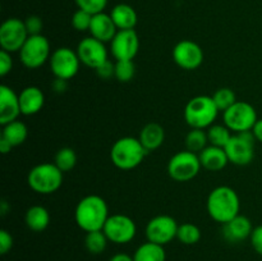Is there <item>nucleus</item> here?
Masks as SVG:
<instances>
[{
  "instance_id": "obj_1",
  "label": "nucleus",
  "mask_w": 262,
  "mask_h": 261,
  "mask_svg": "<svg viewBox=\"0 0 262 261\" xmlns=\"http://www.w3.org/2000/svg\"><path fill=\"white\" fill-rule=\"evenodd\" d=\"M109 216L106 201L99 194H89L79 200L74 211L77 225L86 233L102 230Z\"/></svg>"
},
{
  "instance_id": "obj_2",
  "label": "nucleus",
  "mask_w": 262,
  "mask_h": 261,
  "mask_svg": "<svg viewBox=\"0 0 262 261\" xmlns=\"http://www.w3.org/2000/svg\"><path fill=\"white\" fill-rule=\"evenodd\" d=\"M206 209L212 220L220 224H227L239 215V196L232 187L219 186L210 192Z\"/></svg>"
},
{
  "instance_id": "obj_3",
  "label": "nucleus",
  "mask_w": 262,
  "mask_h": 261,
  "mask_svg": "<svg viewBox=\"0 0 262 261\" xmlns=\"http://www.w3.org/2000/svg\"><path fill=\"white\" fill-rule=\"evenodd\" d=\"M147 154L138 138L125 136L115 141L114 145L112 146L110 160L118 169L130 170L137 168Z\"/></svg>"
},
{
  "instance_id": "obj_4",
  "label": "nucleus",
  "mask_w": 262,
  "mask_h": 261,
  "mask_svg": "<svg viewBox=\"0 0 262 261\" xmlns=\"http://www.w3.org/2000/svg\"><path fill=\"white\" fill-rule=\"evenodd\" d=\"M219 110L211 96L200 95L189 100L184 106V120L191 128L207 129L216 120Z\"/></svg>"
},
{
  "instance_id": "obj_5",
  "label": "nucleus",
  "mask_w": 262,
  "mask_h": 261,
  "mask_svg": "<svg viewBox=\"0 0 262 261\" xmlns=\"http://www.w3.org/2000/svg\"><path fill=\"white\" fill-rule=\"evenodd\" d=\"M27 183L36 193L51 194L63 184V171L55 164L41 163L28 171Z\"/></svg>"
},
{
  "instance_id": "obj_6",
  "label": "nucleus",
  "mask_w": 262,
  "mask_h": 261,
  "mask_svg": "<svg viewBox=\"0 0 262 261\" xmlns=\"http://www.w3.org/2000/svg\"><path fill=\"white\" fill-rule=\"evenodd\" d=\"M255 141L256 137L252 130L233 135L224 147L229 163L238 166L248 165L255 158Z\"/></svg>"
},
{
  "instance_id": "obj_7",
  "label": "nucleus",
  "mask_w": 262,
  "mask_h": 261,
  "mask_svg": "<svg viewBox=\"0 0 262 261\" xmlns=\"http://www.w3.org/2000/svg\"><path fill=\"white\" fill-rule=\"evenodd\" d=\"M50 42L43 35L28 36L19 50V59L28 69H37L50 60Z\"/></svg>"
},
{
  "instance_id": "obj_8",
  "label": "nucleus",
  "mask_w": 262,
  "mask_h": 261,
  "mask_svg": "<svg viewBox=\"0 0 262 261\" xmlns=\"http://www.w3.org/2000/svg\"><path fill=\"white\" fill-rule=\"evenodd\" d=\"M201 168L199 154L183 150L170 158L168 163V174L176 182H188L197 177Z\"/></svg>"
},
{
  "instance_id": "obj_9",
  "label": "nucleus",
  "mask_w": 262,
  "mask_h": 261,
  "mask_svg": "<svg viewBox=\"0 0 262 261\" xmlns=\"http://www.w3.org/2000/svg\"><path fill=\"white\" fill-rule=\"evenodd\" d=\"M257 120L256 109L246 101H237L223 113V122L234 133L252 130Z\"/></svg>"
},
{
  "instance_id": "obj_10",
  "label": "nucleus",
  "mask_w": 262,
  "mask_h": 261,
  "mask_svg": "<svg viewBox=\"0 0 262 261\" xmlns=\"http://www.w3.org/2000/svg\"><path fill=\"white\" fill-rule=\"evenodd\" d=\"M102 232L109 242L115 245H125L133 241L137 233V225L135 220L124 214H113L107 217Z\"/></svg>"
},
{
  "instance_id": "obj_11",
  "label": "nucleus",
  "mask_w": 262,
  "mask_h": 261,
  "mask_svg": "<svg viewBox=\"0 0 262 261\" xmlns=\"http://www.w3.org/2000/svg\"><path fill=\"white\" fill-rule=\"evenodd\" d=\"M49 64H50V69L55 78L69 81L78 73L81 60H79L77 51L63 46L51 53Z\"/></svg>"
},
{
  "instance_id": "obj_12",
  "label": "nucleus",
  "mask_w": 262,
  "mask_h": 261,
  "mask_svg": "<svg viewBox=\"0 0 262 261\" xmlns=\"http://www.w3.org/2000/svg\"><path fill=\"white\" fill-rule=\"evenodd\" d=\"M25 20L19 18H8L0 26V46L8 53H19L28 38Z\"/></svg>"
},
{
  "instance_id": "obj_13",
  "label": "nucleus",
  "mask_w": 262,
  "mask_h": 261,
  "mask_svg": "<svg viewBox=\"0 0 262 261\" xmlns=\"http://www.w3.org/2000/svg\"><path fill=\"white\" fill-rule=\"evenodd\" d=\"M178 227L177 220L170 215H158L146 225V237L150 242L165 246L177 238Z\"/></svg>"
},
{
  "instance_id": "obj_14",
  "label": "nucleus",
  "mask_w": 262,
  "mask_h": 261,
  "mask_svg": "<svg viewBox=\"0 0 262 261\" xmlns=\"http://www.w3.org/2000/svg\"><path fill=\"white\" fill-rule=\"evenodd\" d=\"M76 51L81 63L92 69H96L102 63L109 60V53H107L105 42H101L92 36L82 38L78 42Z\"/></svg>"
},
{
  "instance_id": "obj_15",
  "label": "nucleus",
  "mask_w": 262,
  "mask_h": 261,
  "mask_svg": "<svg viewBox=\"0 0 262 261\" xmlns=\"http://www.w3.org/2000/svg\"><path fill=\"white\" fill-rule=\"evenodd\" d=\"M140 50V38L135 30L118 31L110 42V53L115 60H133Z\"/></svg>"
},
{
  "instance_id": "obj_16",
  "label": "nucleus",
  "mask_w": 262,
  "mask_h": 261,
  "mask_svg": "<svg viewBox=\"0 0 262 261\" xmlns=\"http://www.w3.org/2000/svg\"><path fill=\"white\" fill-rule=\"evenodd\" d=\"M173 60L178 67L186 71H194L204 61V51L201 46L191 40H182L173 48Z\"/></svg>"
},
{
  "instance_id": "obj_17",
  "label": "nucleus",
  "mask_w": 262,
  "mask_h": 261,
  "mask_svg": "<svg viewBox=\"0 0 262 261\" xmlns=\"http://www.w3.org/2000/svg\"><path fill=\"white\" fill-rule=\"evenodd\" d=\"M20 113L19 96L7 84L0 86V124L5 125L18 119Z\"/></svg>"
},
{
  "instance_id": "obj_18",
  "label": "nucleus",
  "mask_w": 262,
  "mask_h": 261,
  "mask_svg": "<svg viewBox=\"0 0 262 261\" xmlns=\"http://www.w3.org/2000/svg\"><path fill=\"white\" fill-rule=\"evenodd\" d=\"M253 227L251 220L245 215H238L234 219L223 224V237L230 243H238L251 237Z\"/></svg>"
},
{
  "instance_id": "obj_19",
  "label": "nucleus",
  "mask_w": 262,
  "mask_h": 261,
  "mask_svg": "<svg viewBox=\"0 0 262 261\" xmlns=\"http://www.w3.org/2000/svg\"><path fill=\"white\" fill-rule=\"evenodd\" d=\"M18 96H19L20 113L23 115H27V117L41 112L43 104H45V95L37 86L25 87L18 94Z\"/></svg>"
},
{
  "instance_id": "obj_20",
  "label": "nucleus",
  "mask_w": 262,
  "mask_h": 261,
  "mask_svg": "<svg viewBox=\"0 0 262 261\" xmlns=\"http://www.w3.org/2000/svg\"><path fill=\"white\" fill-rule=\"evenodd\" d=\"M118 32V28L115 23L113 22L110 14L106 13H99V14L92 15L91 26H90V33L92 37L97 38L101 42H112Z\"/></svg>"
},
{
  "instance_id": "obj_21",
  "label": "nucleus",
  "mask_w": 262,
  "mask_h": 261,
  "mask_svg": "<svg viewBox=\"0 0 262 261\" xmlns=\"http://www.w3.org/2000/svg\"><path fill=\"white\" fill-rule=\"evenodd\" d=\"M201 166L209 171H220L228 165L227 153L223 147L209 145L199 154Z\"/></svg>"
},
{
  "instance_id": "obj_22",
  "label": "nucleus",
  "mask_w": 262,
  "mask_h": 261,
  "mask_svg": "<svg viewBox=\"0 0 262 261\" xmlns=\"http://www.w3.org/2000/svg\"><path fill=\"white\" fill-rule=\"evenodd\" d=\"M110 17L117 26L118 31L135 30L138 20L135 8L130 7L129 4H124V3L115 5L110 12Z\"/></svg>"
},
{
  "instance_id": "obj_23",
  "label": "nucleus",
  "mask_w": 262,
  "mask_h": 261,
  "mask_svg": "<svg viewBox=\"0 0 262 261\" xmlns=\"http://www.w3.org/2000/svg\"><path fill=\"white\" fill-rule=\"evenodd\" d=\"M138 140L147 153L160 147L165 140V130L159 123H148L141 129Z\"/></svg>"
},
{
  "instance_id": "obj_24",
  "label": "nucleus",
  "mask_w": 262,
  "mask_h": 261,
  "mask_svg": "<svg viewBox=\"0 0 262 261\" xmlns=\"http://www.w3.org/2000/svg\"><path fill=\"white\" fill-rule=\"evenodd\" d=\"M25 222L28 229L33 230V232H42L50 224V214L46 207L41 206V205H35L26 211Z\"/></svg>"
},
{
  "instance_id": "obj_25",
  "label": "nucleus",
  "mask_w": 262,
  "mask_h": 261,
  "mask_svg": "<svg viewBox=\"0 0 262 261\" xmlns=\"http://www.w3.org/2000/svg\"><path fill=\"white\" fill-rule=\"evenodd\" d=\"M28 137V128L20 120H14L8 124L3 125L2 130V138L12 145V147H17V146L22 145Z\"/></svg>"
},
{
  "instance_id": "obj_26",
  "label": "nucleus",
  "mask_w": 262,
  "mask_h": 261,
  "mask_svg": "<svg viewBox=\"0 0 262 261\" xmlns=\"http://www.w3.org/2000/svg\"><path fill=\"white\" fill-rule=\"evenodd\" d=\"M165 258L166 253L164 246L156 245L150 241L142 243L133 255L135 261H165Z\"/></svg>"
},
{
  "instance_id": "obj_27",
  "label": "nucleus",
  "mask_w": 262,
  "mask_h": 261,
  "mask_svg": "<svg viewBox=\"0 0 262 261\" xmlns=\"http://www.w3.org/2000/svg\"><path fill=\"white\" fill-rule=\"evenodd\" d=\"M206 133L210 145L223 148L228 145L233 136L232 130L225 124H212L211 127L207 128Z\"/></svg>"
},
{
  "instance_id": "obj_28",
  "label": "nucleus",
  "mask_w": 262,
  "mask_h": 261,
  "mask_svg": "<svg viewBox=\"0 0 262 261\" xmlns=\"http://www.w3.org/2000/svg\"><path fill=\"white\" fill-rule=\"evenodd\" d=\"M209 138L205 129L192 128L188 135L186 136V150L192 151L194 154H200L205 147H207Z\"/></svg>"
},
{
  "instance_id": "obj_29",
  "label": "nucleus",
  "mask_w": 262,
  "mask_h": 261,
  "mask_svg": "<svg viewBox=\"0 0 262 261\" xmlns=\"http://www.w3.org/2000/svg\"><path fill=\"white\" fill-rule=\"evenodd\" d=\"M109 240L105 235L102 230H94V232H89L84 238V246H86L87 251L92 255H99L106 250V246Z\"/></svg>"
},
{
  "instance_id": "obj_30",
  "label": "nucleus",
  "mask_w": 262,
  "mask_h": 261,
  "mask_svg": "<svg viewBox=\"0 0 262 261\" xmlns=\"http://www.w3.org/2000/svg\"><path fill=\"white\" fill-rule=\"evenodd\" d=\"M177 238L183 245H196L201 240V230H200V228L197 225L192 224V223H184V224H181L178 227Z\"/></svg>"
},
{
  "instance_id": "obj_31",
  "label": "nucleus",
  "mask_w": 262,
  "mask_h": 261,
  "mask_svg": "<svg viewBox=\"0 0 262 261\" xmlns=\"http://www.w3.org/2000/svg\"><path fill=\"white\" fill-rule=\"evenodd\" d=\"M211 97L214 100L215 105H216L217 110L223 113L238 101L237 96H235V92L232 89H228V87H223V89L216 90Z\"/></svg>"
},
{
  "instance_id": "obj_32",
  "label": "nucleus",
  "mask_w": 262,
  "mask_h": 261,
  "mask_svg": "<svg viewBox=\"0 0 262 261\" xmlns=\"http://www.w3.org/2000/svg\"><path fill=\"white\" fill-rule=\"evenodd\" d=\"M55 164L63 173L71 171L77 164V154L73 148L63 147L56 153Z\"/></svg>"
},
{
  "instance_id": "obj_33",
  "label": "nucleus",
  "mask_w": 262,
  "mask_h": 261,
  "mask_svg": "<svg viewBox=\"0 0 262 261\" xmlns=\"http://www.w3.org/2000/svg\"><path fill=\"white\" fill-rule=\"evenodd\" d=\"M136 67L133 60H118L115 61V78L119 82H129L135 77Z\"/></svg>"
},
{
  "instance_id": "obj_34",
  "label": "nucleus",
  "mask_w": 262,
  "mask_h": 261,
  "mask_svg": "<svg viewBox=\"0 0 262 261\" xmlns=\"http://www.w3.org/2000/svg\"><path fill=\"white\" fill-rule=\"evenodd\" d=\"M92 14H90L86 10L78 9L74 12L72 15V26L76 28L79 32H84V31H90V26H91Z\"/></svg>"
},
{
  "instance_id": "obj_35",
  "label": "nucleus",
  "mask_w": 262,
  "mask_h": 261,
  "mask_svg": "<svg viewBox=\"0 0 262 261\" xmlns=\"http://www.w3.org/2000/svg\"><path fill=\"white\" fill-rule=\"evenodd\" d=\"M109 0H76L78 9L86 10L90 14L95 15L104 12Z\"/></svg>"
},
{
  "instance_id": "obj_36",
  "label": "nucleus",
  "mask_w": 262,
  "mask_h": 261,
  "mask_svg": "<svg viewBox=\"0 0 262 261\" xmlns=\"http://www.w3.org/2000/svg\"><path fill=\"white\" fill-rule=\"evenodd\" d=\"M26 28H27V32L30 36H36L41 35V31H42V19H41L38 15H30L27 17V19L25 20Z\"/></svg>"
},
{
  "instance_id": "obj_37",
  "label": "nucleus",
  "mask_w": 262,
  "mask_h": 261,
  "mask_svg": "<svg viewBox=\"0 0 262 261\" xmlns=\"http://www.w3.org/2000/svg\"><path fill=\"white\" fill-rule=\"evenodd\" d=\"M13 68V59L12 54L8 51H0V76L5 77L8 73H10Z\"/></svg>"
},
{
  "instance_id": "obj_38",
  "label": "nucleus",
  "mask_w": 262,
  "mask_h": 261,
  "mask_svg": "<svg viewBox=\"0 0 262 261\" xmlns=\"http://www.w3.org/2000/svg\"><path fill=\"white\" fill-rule=\"evenodd\" d=\"M95 71H96L97 76L101 79H110L112 77L115 76V64H113L109 59L100 67H97Z\"/></svg>"
},
{
  "instance_id": "obj_39",
  "label": "nucleus",
  "mask_w": 262,
  "mask_h": 261,
  "mask_svg": "<svg viewBox=\"0 0 262 261\" xmlns=\"http://www.w3.org/2000/svg\"><path fill=\"white\" fill-rule=\"evenodd\" d=\"M251 245H252L253 250L262 256V225L253 228L252 233H251Z\"/></svg>"
},
{
  "instance_id": "obj_40",
  "label": "nucleus",
  "mask_w": 262,
  "mask_h": 261,
  "mask_svg": "<svg viewBox=\"0 0 262 261\" xmlns=\"http://www.w3.org/2000/svg\"><path fill=\"white\" fill-rule=\"evenodd\" d=\"M13 247V237L8 230H0V253L5 255L9 252Z\"/></svg>"
},
{
  "instance_id": "obj_41",
  "label": "nucleus",
  "mask_w": 262,
  "mask_h": 261,
  "mask_svg": "<svg viewBox=\"0 0 262 261\" xmlns=\"http://www.w3.org/2000/svg\"><path fill=\"white\" fill-rule=\"evenodd\" d=\"M51 87H53V90L56 94H63V92H66V90L68 89V81L61 78H55L53 83H51Z\"/></svg>"
},
{
  "instance_id": "obj_42",
  "label": "nucleus",
  "mask_w": 262,
  "mask_h": 261,
  "mask_svg": "<svg viewBox=\"0 0 262 261\" xmlns=\"http://www.w3.org/2000/svg\"><path fill=\"white\" fill-rule=\"evenodd\" d=\"M252 132H253V135H255L256 141H258V142L262 143V118H261V119H258L257 122H256V124H255V127H253Z\"/></svg>"
},
{
  "instance_id": "obj_43",
  "label": "nucleus",
  "mask_w": 262,
  "mask_h": 261,
  "mask_svg": "<svg viewBox=\"0 0 262 261\" xmlns=\"http://www.w3.org/2000/svg\"><path fill=\"white\" fill-rule=\"evenodd\" d=\"M109 261H135V260H133V256H129L128 253H124V252H119V253H115Z\"/></svg>"
},
{
  "instance_id": "obj_44",
  "label": "nucleus",
  "mask_w": 262,
  "mask_h": 261,
  "mask_svg": "<svg viewBox=\"0 0 262 261\" xmlns=\"http://www.w3.org/2000/svg\"><path fill=\"white\" fill-rule=\"evenodd\" d=\"M12 148H13L12 145H10L8 141H5L4 138L0 137V151H2L3 154H8Z\"/></svg>"
},
{
  "instance_id": "obj_45",
  "label": "nucleus",
  "mask_w": 262,
  "mask_h": 261,
  "mask_svg": "<svg viewBox=\"0 0 262 261\" xmlns=\"http://www.w3.org/2000/svg\"><path fill=\"white\" fill-rule=\"evenodd\" d=\"M7 210H8V204H7V201H3V202H2V215L7 214Z\"/></svg>"
}]
</instances>
